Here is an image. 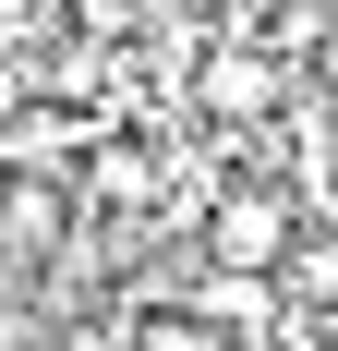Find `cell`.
<instances>
[{
    "instance_id": "cell-1",
    "label": "cell",
    "mask_w": 338,
    "mask_h": 351,
    "mask_svg": "<svg viewBox=\"0 0 338 351\" xmlns=\"http://www.w3.org/2000/svg\"><path fill=\"white\" fill-rule=\"evenodd\" d=\"M302 218H314V194L290 170H242L230 194L205 206V254H218V267H290Z\"/></svg>"
},
{
    "instance_id": "cell-2",
    "label": "cell",
    "mask_w": 338,
    "mask_h": 351,
    "mask_svg": "<svg viewBox=\"0 0 338 351\" xmlns=\"http://www.w3.org/2000/svg\"><path fill=\"white\" fill-rule=\"evenodd\" d=\"M254 36H266L290 73L326 61V36H338V0H254Z\"/></svg>"
},
{
    "instance_id": "cell-3",
    "label": "cell",
    "mask_w": 338,
    "mask_h": 351,
    "mask_svg": "<svg viewBox=\"0 0 338 351\" xmlns=\"http://www.w3.org/2000/svg\"><path fill=\"white\" fill-rule=\"evenodd\" d=\"M278 279L302 291L314 315H338V218H302V243H290V267H278Z\"/></svg>"
},
{
    "instance_id": "cell-4",
    "label": "cell",
    "mask_w": 338,
    "mask_h": 351,
    "mask_svg": "<svg viewBox=\"0 0 338 351\" xmlns=\"http://www.w3.org/2000/svg\"><path fill=\"white\" fill-rule=\"evenodd\" d=\"M181 12H205V25H254V0H181Z\"/></svg>"
}]
</instances>
